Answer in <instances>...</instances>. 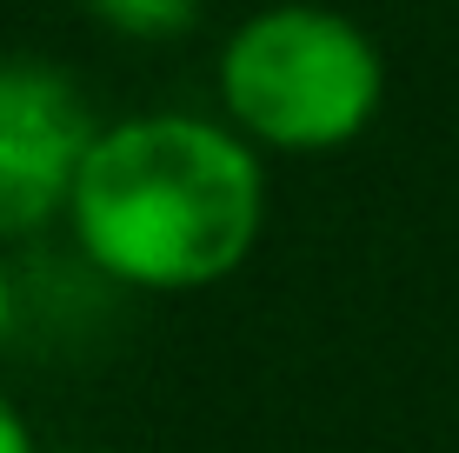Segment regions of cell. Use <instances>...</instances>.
Segmentation results:
<instances>
[{
	"label": "cell",
	"instance_id": "6da1fadb",
	"mask_svg": "<svg viewBox=\"0 0 459 453\" xmlns=\"http://www.w3.org/2000/svg\"><path fill=\"white\" fill-rule=\"evenodd\" d=\"M266 174L247 134L200 114H134L93 134L67 233L81 260L134 293H194L253 254Z\"/></svg>",
	"mask_w": 459,
	"mask_h": 453
},
{
	"label": "cell",
	"instance_id": "7a4b0ae2",
	"mask_svg": "<svg viewBox=\"0 0 459 453\" xmlns=\"http://www.w3.org/2000/svg\"><path fill=\"white\" fill-rule=\"evenodd\" d=\"M386 60L373 34L320 0H273L220 47L227 127L273 153H333L373 127Z\"/></svg>",
	"mask_w": 459,
	"mask_h": 453
},
{
	"label": "cell",
	"instance_id": "3957f363",
	"mask_svg": "<svg viewBox=\"0 0 459 453\" xmlns=\"http://www.w3.org/2000/svg\"><path fill=\"white\" fill-rule=\"evenodd\" d=\"M93 134L100 127L67 67L0 54V247L67 221Z\"/></svg>",
	"mask_w": 459,
	"mask_h": 453
},
{
	"label": "cell",
	"instance_id": "277c9868",
	"mask_svg": "<svg viewBox=\"0 0 459 453\" xmlns=\"http://www.w3.org/2000/svg\"><path fill=\"white\" fill-rule=\"evenodd\" d=\"M87 7L126 40H173L194 27L200 0H87Z\"/></svg>",
	"mask_w": 459,
	"mask_h": 453
},
{
	"label": "cell",
	"instance_id": "5b68a950",
	"mask_svg": "<svg viewBox=\"0 0 459 453\" xmlns=\"http://www.w3.org/2000/svg\"><path fill=\"white\" fill-rule=\"evenodd\" d=\"M0 453H40V447H34V427H27V414L13 407L7 394H0Z\"/></svg>",
	"mask_w": 459,
	"mask_h": 453
},
{
	"label": "cell",
	"instance_id": "8992f818",
	"mask_svg": "<svg viewBox=\"0 0 459 453\" xmlns=\"http://www.w3.org/2000/svg\"><path fill=\"white\" fill-rule=\"evenodd\" d=\"M7 334H13V274L0 260V347H7Z\"/></svg>",
	"mask_w": 459,
	"mask_h": 453
}]
</instances>
